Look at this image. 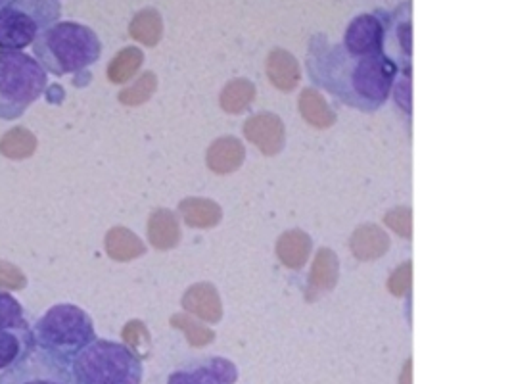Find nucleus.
<instances>
[{
  "label": "nucleus",
  "instance_id": "f257e3e1",
  "mask_svg": "<svg viewBox=\"0 0 512 384\" xmlns=\"http://www.w3.org/2000/svg\"><path fill=\"white\" fill-rule=\"evenodd\" d=\"M309 77L351 108L374 112L394 89L396 62L382 54H351L344 47L311 45Z\"/></svg>",
  "mask_w": 512,
  "mask_h": 384
},
{
  "label": "nucleus",
  "instance_id": "f03ea898",
  "mask_svg": "<svg viewBox=\"0 0 512 384\" xmlns=\"http://www.w3.org/2000/svg\"><path fill=\"white\" fill-rule=\"evenodd\" d=\"M33 58L56 77L79 73L98 62L102 43L91 27L77 22H56L33 41Z\"/></svg>",
  "mask_w": 512,
  "mask_h": 384
},
{
  "label": "nucleus",
  "instance_id": "7ed1b4c3",
  "mask_svg": "<svg viewBox=\"0 0 512 384\" xmlns=\"http://www.w3.org/2000/svg\"><path fill=\"white\" fill-rule=\"evenodd\" d=\"M33 338L39 350L71 367L73 360L96 340V331L85 310L73 304H58L35 321Z\"/></svg>",
  "mask_w": 512,
  "mask_h": 384
},
{
  "label": "nucleus",
  "instance_id": "20e7f679",
  "mask_svg": "<svg viewBox=\"0 0 512 384\" xmlns=\"http://www.w3.org/2000/svg\"><path fill=\"white\" fill-rule=\"evenodd\" d=\"M47 87L48 73L33 56L0 48V120H20Z\"/></svg>",
  "mask_w": 512,
  "mask_h": 384
},
{
  "label": "nucleus",
  "instance_id": "39448f33",
  "mask_svg": "<svg viewBox=\"0 0 512 384\" xmlns=\"http://www.w3.org/2000/svg\"><path fill=\"white\" fill-rule=\"evenodd\" d=\"M142 361L125 344L96 338L71 363V384H140Z\"/></svg>",
  "mask_w": 512,
  "mask_h": 384
},
{
  "label": "nucleus",
  "instance_id": "423d86ee",
  "mask_svg": "<svg viewBox=\"0 0 512 384\" xmlns=\"http://www.w3.org/2000/svg\"><path fill=\"white\" fill-rule=\"evenodd\" d=\"M62 16L60 0H2L0 2V48L24 50L37 35Z\"/></svg>",
  "mask_w": 512,
  "mask_h": 384
},
{
  "label": "nucleus",
  "instance_id": "0eeeda50",
  "mask_svg": "<svg viewBox=\"0 0 512 384\" xmlns=\"http://www.w3.org/2000/svg\"><path fill=\"white\" fill-rule=\"evenodd\" d=\"M0 384H71V367L35 348L0 373Z\"/></svg>",
  "mask_w": 512,
  "mask_h": 384
},
{
  "label": "nucleus",
  "instance_id": "6e6552de",
  "mask_svg": "<svg viewBox=\"0 0 512 384\" xmlns=\"http://www.w3.org/2000/svg\"><path fill=\"white\" fill-rule=\"evenodd\" d=\"M234 381L236 369L231 361L210 358L171 373L167 384H233Z\"/></svg>",
  "mask_w": 512,
  "mask_h": 384
},
{
  "label": "nucleus",
  "instance_id": "1a4fd4ad",
  "mask_svg": "<svg viewBox=\"0 0 512 384\" xmlns=\"http://www.w3.org/2000/svg\"><path fill=\"white\" fill-rule=\"evenodd\" d=\"M35 338L31 325L16 327V329H2L0 331V373L24 360L29 352H33Z\"/></svg>",
  "mask_w": 512,
  "mask_h": 384
},
{
  "label": "nucleus",
  "instance_id": "9d476101",
  "mask_svg": "<svg viewBox=\"0 0 512 384\" xmlns=\"http://www.w3.org/2000/svg\"><path fill=\"white\" fill-rule=\"evenodd\" d=\"M29 325L25 319L24 308L22 304L16 300V296H12L6 290H0V331L2 329H16V327H24Z\"/></svg>",
  "mask_w": 512,
  "mask_h": 384
},
{
  "label": "nucleus",
  "instance_id": "9b49d317",
  "mask_svg": "<svg viewBox=\"0 0 512 384\" xmlns=\"http://www.w3.org/2000/svg\"><path fill=\"white\" fill-rule=\"evenodd\" d=\"M0 2H2V0H0Z\"/></svg>",
  "mask_w": 512,
  "mask_h": 384
}]
</instances>
